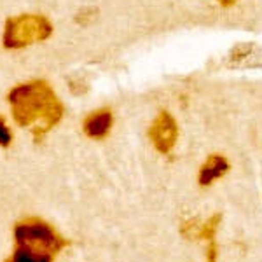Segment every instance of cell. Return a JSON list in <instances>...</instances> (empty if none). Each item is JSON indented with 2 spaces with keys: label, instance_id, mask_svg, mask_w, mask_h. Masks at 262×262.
Segmentation results:
<instances>
[{
  "label": "cell",
  "instance_id": "8992f818",
  "mask_svg": "<svg viewBox=\"0 0 262 262\" xmlns=\"http://www.w3.org/2000/svg\"><path fill=\"white\" fill-rule=\"evenodd\" d=\"M112 112L108 108H100V111L91 112L90 116L84 119L82 129L90 138L95 140H101L108 135L112 128Z\"/></svg>",
  "mask_w": 262,
  "mask_h": 262
},
{
  "label": "cell",
  "instance_id": "3957f363",
  "mask_svg": "<svg viewBox=\"0 0 262 262\" xmlns=\"http://www.w3.org/2000/svg\"><path fill=\"white\" fill-rule=\"evenodd\" d=\"M53 33V25L39 14H21L6 21L4 46L7 49H19L25 46L46 40Z\"/></svg>",
  "mask_w": 262,
  "mask_h": 262
},
{
  "label": "cell",
  "instance_id": "277c9868",
  "mask_svg": "<svg viewBox=\"0 0 262 262\" xmlns=\"http://www.w3.org/2000/svg\"><path fill=\"white\" fill-rule=\"evenodd\" d=\"M149 138L161 154H170L179 140V126L170 112L161 111L149 128Z\"/></svg>",
  "mask_w": 262,
  "mask_h": 262
},
{
  "label": "cell",
  "instance_id": "7a4b0ae2",
  "mask_svg": "<svg viewBox=\"0 0 262 262\" xmlns=\"http://www.w3.org/2000/svg\"><path fill=\"white\" fill-rule=\"evenodd\" d=\"M67 238L40 217H25L14 224V262H54Z\"/></svg>",
  "mask_w": 262,
  "mask_h": 262
},
{
  "label": "cell",
  "instance_id": "52a82bcc",
  "mask_svg": "<svg viewBox=\"0 0 262 262\" xmlns=\"http://www.w3.org/2000/svg\"><path fill=\"white\" fill-rule=\"evenodd\" d=\"M229 171V163L227 159L221 154H212L208 156L203 166L200 168V185L201 187H208L213 180L221 179L226 173Z\"/></svg>",
  "mask_w": 262,
  "mask_h": 262
},
{
  "label": "cell",
  "instance_id": "ba28073f",
  "mask_svg": "<svg viewBox=\"0 0 262 262\" xmlns=\"http://www.w3.org/2000/svg\"><path fill=\"white\" fill-rule=\"evenodd\" d=\"M11 143H12V133H11V129L7 128L6 119L0 116V147L7 149Z\"/></svg>",
  "mask_w": 262,
  "mask_h": 262
},
{
  "label": "cell",
  "instance_id": "5b68a950",
  "mask_svg": "<svg viewBox=\"0 0 262 262\" xmlns=\"http://www.w3.org/2000/svg\"><path fill=\"white\" fill-rule=\"evenodd\" d=\"M221 221H222L221 213L212 215V217L206 219L203 224H198L196 219H194V221H185L182 224L180 232L189 239L198 238V239H203V242H208V248H212V247H217V243H215V232H217L219 226H221Z\"/></svg>",
  "mask_w": 262,
  "mask_h": 262
},
{
  "label": "cell",
  "instance_id": "30bf717a",
  "mask_svg": "<svg viewBox=\"0 0 262 262\" xmlns=\"http://www.w3.org/2000/svg\"><path fill=\"white\" fill-rule=\"evenodd\" d=\"M4 262H14V260H12V257H9V259H6Z\"/></svg>",
  "mask_w": 262,
  "mask_h": 262
},
{
  "label": "cell",
  "instance_id": "6da1fadb",
  "mask_svg": "<svg viewBox=\"0 0 262 262\" xmlns=\"http://www.w3.org/2000/svg\"><path fill=\"white\" fill-rule=\"evenodd\" d=\"M12 117L21 128H30L33 142L39 143L63 117V103L46 81H30L16 86L7 96Z\"/></svg>",
  "mask_w": 262,
  "mask_h": 262
},
{
  "label": "cell",
  "instance_id": "9c48e42d",
  "mask_svg": "<svg viewBox=\"0 0 262 262\" xmlns=\"http://www.w3.org/2000/svg\"><path fill=\"white\" fill-rule=\"evenodd\" d=\"M221 6H224V7H231V6H234L236 4V0H217Z\"/></svg>",
  "mask_w": 262,
  "mask_h": 262
}]
</instances>
